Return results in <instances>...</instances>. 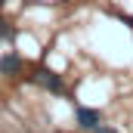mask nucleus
Listing matches in <instances>:
<instances>
[{"instance_id":"nucleus-4","label":"nucleus","mask_w":133,"mask_h":133,"mask_svg":"<svg viewBox=\"0 0 133 133\" xmlns=\"http://www.w3.org/2000/svg\"><path fill=\"white\" fill-rule=\"evenodd\" d=\"M6 37H12V28H9V25L0 19V40H6Z\"/></svg>"},{"instance_id":"nucleus-2","label":"nucleus","mask_w":133,"mask_h":133,"mask_svg":"<svg viewBox=\"0 0 133 133\" xmlns=\"http://www.w3.org/2000/svg\"><path fill=\"white\" fill-rule=\"evenodd\" d=\"M77 127L81 130H96L99 127V121H102V115L96 111V108H77Z\"/></svg>"},{"instance_id":"nucleus-1","label":"nucleus","mask_w":133,"mask_h":133,"mask_svg":"<svg viewBox=\"0 0 133 133\" xmlns=\"http://www.w3.org/2000/svg\"><path fill=\"white\" fill-rule=\"evenodd\" d=\"M34 81H37V84H43V87H46V90H53V93H62V90H65L62 77H59L56 71H50V68H40V71H34Z\"/></svg>"},{"instance_id":"nucleus-5","label":"nucleus","mask_w":133,"mask_h":133,"mask_svg":"<svg viewBox=\"0 0 133 133\" xmlns=\"http://www.w3.org/2000/svg\"><path fill=\"white\" fill-rule=\"evenodd\" d=\"M93 133H118V130H115V127H102V124H99V127H96Z\"/></svg>"},{"instance_id":"nucleus-3","label":"nucleus","mask_w":133,"mask_h":133,"mask_svg":"<svg viewBox=\"0 0 133 133\" xmlns=\"http://www.w3.org/2000/svg\"><path fill=\"white\" fill-rule=\"evenodd\" d=\"M19 68H22V59L16 53H6L0 59V74H19Z\"/></svg>"}]
</instances>
